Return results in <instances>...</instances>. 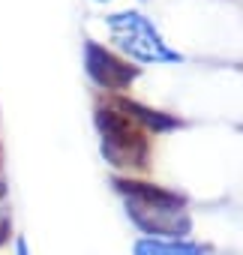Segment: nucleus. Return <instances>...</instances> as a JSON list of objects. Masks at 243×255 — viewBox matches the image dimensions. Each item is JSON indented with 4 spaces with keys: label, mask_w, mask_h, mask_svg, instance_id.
<instances>
[{
    "label": "nucleus",
    "mask_w": 243,
    "mask_h": 255,
    "mask_svg": "<svg viewBox=\"0 0 243 255\" xmlns=\"http://www.w3.org/2000/svg\"><path fill=\"white\" fill-rule=\"evenodd\" d=\"M135 255H204L201 246L195 243H159V240H138Z\"/></svg>",
    "instance_id": "4"
},
{
    "label": "nucleus",
    "mask_w": 243,
    "mask_h": 255,
    "mask_svg": "<svg viewBox=\"0 0 243 255\" xmlns=\"http://www.w3.org/2000/svg\"><path fill=\"white\" fill-rule=\"evenodd\" d=\"M120 108H123L126 114H135V117H141L144 123L156 126V129H168V126H174V120L162 117L159 111H147V108H141V105H135V102H120Z\"/></svg>",
    "instance_id": "5"
},
{
    "label": "nucleus",
    "mask_w": 243,
    "mask_h": 255,
    "mask_svg": "<svg viewBox=\"0 0 243 255\" xmlns=\"http://www.w3.org/2000/svg\"><path fill=\"white\" fill-rule=\"evenodd\" d=\"M129 216L144 234H162V237H183L189 231V216L180 207L168 204H153V201H138L129 198Z\"/></svg>",
    "instance_id": "2"
},
{
    "label": "nucleus",
    "mask_w": 243,
    "mask_h": 255,
    "mask_svg": "<svg viewBox=\"0 0 243 255\" xmlns=\"http://www.w3.org/2000/svg\"><path fill=\"white\" fill-rule=\"evenodd\" d=\"M87 72L102 84V87H123L132 81L135 69L123 66L120 60H114L108 51L96 48V45H87Z\"/></svg>",
    "instance_id": "3"
},
{
    "label": "nucleus",
    "mask_w": 243,
    "mask_h": 255,
    "mask_svg": "<svg viewBox=\"0 0 243 255\" xmlns=\"http://www.w3.org/2000/svg\"><path fill=\"white\" fill-rule=\"evenodd\" d=\"M18 255H27V249H24V240H18Z\"/></svg>",
    "instance_id": "6"
},
{
    "label": "nucleus",
    "mask_w": 243,
    "mask_h": 255,
    "mask_svg": "<svg viewBox=\"0 0 243 255\" xmlns=\"http://www.w3.org/2000/svg\"><path fill=\"white\" fill-rule=\"evenodd\" d=\"M96 123L102 132V153L111 159V165H144L147 144L138 129H132L126 117L114 111H96Z\"/></svg>",
    "instance_id": "1"
}]
</instances>
